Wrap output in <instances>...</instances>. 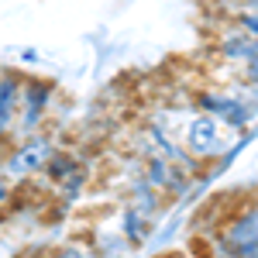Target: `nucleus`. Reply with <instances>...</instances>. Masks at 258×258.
<instances>
[{"mask_svg": "<svg viewBox=\"0 0 258 258\" xmlns=\"http://www.w3.org/2000/svg\"><path fill=\"white\" fill-rule=\"evenodd\" d=\"M155 258H186V255H155Z\"/></svg>", "mask_w": 258, "mask_h": 258, "instance_id": "nucleus-16", "label": "nucleus"}, {"mask_svg": "<svg viewBox=\"0 0 258 258\" xmlns=\"http://www.w3.org/2000/svg\"><path fill=\"white\" fill-rule=\"evenodd\" d=\"M14 197H18V186L0 172V210H11L14 207Z\"/></svg>", "mask_w": 258, "mask_h": 258, "instance_id": "nucleus-13", "label": "nucleus"}, {"mask_svg": "<svg viewBox=\"0 0 258 258\" xmlns=\"http://www.w3.org/2000/svg\"><path fill=\"white\" fill-rule=\"evenodd\" d=\"M21 86H24V73H18V69H0V145L4 148L14 141Z\"/></svg>", "mask_w": 258, "mask_h": 258, "instance_id": "nucleus-9", "label": "nucleus"}, {"mask_svg": "<svg viewBox=\"0 0 258 258\" xmlns=\"http://www.w3.org/2000/svg\"><path fill=\"white\" fill-rule=\"evenodd\" d=\"M59 141L52 131H38V135H28V138H14L7 145L4 159H0V172L11 179L14 186H24L31 179H38L45 172L48 159L55 155Z\"/></svg>", "mask_w": 258, "mask_h": 258, "instance_id": "nucleus-4", "label": "nucleus"}, {"mask_svg": "<svg viewBox=\"0 0 258 258\" xmlns=\"http://www.w3.org/2000/svg\"><path fill=\"white\" fill-rule=\"evenodd\" d=\"M38 258H97V251L90 248L86 238H69L62 244H55V248H48V251H41Z\"/></svg>", "mask_w": 258, "mask_h": 258, "instance_id": "nucleus-11", "label": "nucleus"}, {"mask_svg": "<svg viewBox=\"0 0 258 258\" xmlns=\"http://www.w3.org/2000/svg\"><path fill=\"white\" fill-rule=\"evenodd\" d=\"M186 103L193 110H203V114L217 117L231 135H241L251 124V117L258 114V107L248 100L241 83H203L197 90H189Z\"/></svg>", "mask_w": 258, "mask_h": 258, "instance_id": "nucleus-1", "label": "nucleus"}, {"mask_svg": "<svg viewBox=\"0 0 258 258\" xmlns=\"http://www.w3.org/2000/svg\"><path fill=\"white\" fill-rule=\"evenodd\" d=\"M179 141H182V148H186V152L207 169V165H217L220 155L234 145V135H231L217 117H210V114H203V110H193V107H189L186 117H182Z\"/></svg>", "mask_w": 258, "mask_h": 258, "instance_id": "nucleus-5", "label": "nucleus"}, {"mask_svg": "<svg viewBox=\"0 0 258 258\" xmlns=\"http://www.w3.org/2000/svg\"><path fill=\"white\" fill-rule=\"evenodd\" d=\"M224 7H227V14H234V11H248V14H258V0H220Z\"/></svg>", "mask_w": 258, "mask_h": 258, "instance_id": "nucleus-14", "label": "nucleus"}, {"mask_svg": "<svg viewBox=\"0 0 258 258\" xmlns=\"http://www.w3.org/2000/svg\"><path fill=\"white\" fill-rule=\"evenodd\" d=\"M114 227H117V234L127 241V248L131 251H141L152 234H155V227H159V220H152L148 214H141L135 203H127V200H120L117 207V220H114Z\"/></svg>", "mask_w": 258, "mask_h": 258, "instance_id": "nucleus-8", "label": "nucleus"}, {"mask_svg": "<svg viewBox=\"0 0 258 258\" xmlns=\"http://www.w3.org/2000/svg\"><path fill=\"white\" fill-rule=\"evenodd\" d=\"M227 21L241 28V31H248L251 38H258V14H248V11H234V14H227Z\"/></svg>", "mask_w": 258, "mask_h": 258, "instance_id": "nucleus-12", "label": "nucleus"}, {"mask_svg": "<svg viewBox=\"0 0 258 258\" xmlns=\"http://www.w3.org/2000/svg\"><path fill=\"white\" fill-rule=\"evenodd\" d=\"M41 179L48 182V189L62 197L66 207H73L76 200L83 197V189H86V182H90V169H86V162H83L80 152H73V148H55V155L48 159L45 165V172Z\"/></svg>", "mask_w": 258, "mask_h": 258, "instance_id": "nucleus-7", "label": "nucleus"}, {"mask_svg": "<svg viewBox=\"0 0 258 258\" xmlns=\"http://www.w3.org/2000/svg\"><path fill=\"white\" fill-rule=\"evenodd\" d=\"M210 52L224 66V80L258 86V38H251L248 31H241V28H234L227 21L214 35Z\"/></svg>", "mask_w": 258, "mask_h": 258, "instance_id": "nucleus-3", "label": "nucleus"}, {"mask_svg": "<svg viewBox=\"0 0 258 258\" xmlns=\"http://www.w3.org/2000/svg\"><path fill=\"white\" fill-rule=\"evenodd\" d=\"M18 59L24 62V66H28V62H38V52H35V48H21V52H18Z\"/></svg>", "mask_w": 258, "mask_h": 258, "instance_id": "nucleus-15", "label": "nucleus"}, {"mask_svg": "<svg viewBox=\"0 0 258 258\" xmlns=\"http://www.w3.org/2000/svg\"><path fill=\"white\" fill-rule=\"evenodd\" d=\"M86 241H90V248L97 251V258H127L131 255V248H127V241L117 234V227H97V231L86 234Z\"/></svg>", "mask_w": 258, "mask_h": 258, "instance_id": "nucleus-10", "label": "nucleus"}, {"mask_svg": "<svg viewBox=\"0 0 258 258\" xmlns=\"http://www.w3.org/2000/svg\"><path fill=\"white\" fill-rule=\"evenodd\" d=\"M207 258H258V197L238 203L210 234Z\"/></svg>", "mask_w": 258, "mask_h": 258, "instance_id": "nucleus-2", "label": "nucleus"}, {"mask_svg": "<svg viewBox=\"0 0 258 258\" xmlns=\"http://www.w3.org/2000/svg\"><path fill=\"white\" fill-rule=\"evenodd\" d=\"M127 258H131V255H127Z\"/></svg>", "mask_w": 258, "mask_h": 258, "instance_id": "nucleus-17", "label": "nucleus"}, {"mask_svg": "<svg viewBox=\"0 0 258 258\" xmlns=\"http://www.w3.org/2000/svg\"><path fill=\"white\" fill-rule=\"evenodd\" d=\"M55 83L45 76H28L24 73V86H21V100H18V120H14V138H28L45 131V124L52 117L55 107Z\"/></svg>", "mask_w": 258, "mask_h": 258, "instance_id": "nucleus-6", "label": "nucleus"}]
</instances>
